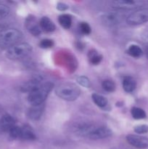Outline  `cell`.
<instances>
[{"label":"cell","instance_id":"cell-1","mask_svg":"<svg viewBox=\"0 0 148 149\" xmlns=\"http://www.w3.org/2000/svg\"><path fill=\"white\" fill-rule=\"evenodd\" d=\"M53 87L54 84L51 81L43 82L39 87L29 93L28 100L32 106L44 104Z\"/></svg>","mask_w":148,"mask_h":149},{"label":"cell","instance_id":"cell-2","mask_svg":"<svg viewBox=\"0 0 148 149\" xmlns=\"http://www.w3.org/2000/svg\"><path fill=\"white\" fill-rule=\"evenodd\" d=\"M23 33L16 29H5L0 31V49H9L19 43Z\"/></svg>","mask_w":148,"mask_h":149},{"label":"cell","instance_id":"cell-3","mask_svg":"<svg viewBox=\"0 0 148 149\" xmlns=\"http://www.w3.org/2000/svg\"><path fill=\"white\" fill-rule=\"evenodd\" d=\"M56 95L59 97L67 101L75 100L81 94V90L76 84L73 83H62L57 87Z\"/></svg>","mask_w":148,"mask_h":149},{"label":"cell","instance_id":"cell-4","mask_svg":"<svg viewBox=\"0 0 148 149\" xmlns=\"http://www.w3.org/2000/svg\"><path fill=\"white\" fill-rule=\"evenodd\" d=\"M31 51V45L26 42H19L7 49L6 56L11 61H17L28 55Z\"/></svg>","mask_w":148,"mask_h":149},{"label":"cell","instance_id":"cell-5","mask_svg":"<svg viewBox=\"0 0 148 149\" xmlns=\"http://www.w3.org/2000/svg\"><path fill=\"white\" fill-rule=\"evenodd\" d=\"M127 23L129 25H140L148 22V8L138 9L129 15L127 17Z\"/></svg>","mask_w":148,"mask_h":149},{"label":"cell","instance_id":"cell-6","mask_svg":"<svg viewBox=\"0 0 148 149\" xmlns=\"http://www.w3.org/2000/svg\"><path fill=\"white\" fill-rule=\"evenodd\" d=\"M126 141L132 146L137 148H148V138L138 135H129L126 136Z\"/></svg>","mask_w":148,"mask_h":149},{"label":"cell","instance_id":"cell-7","mask_svg":"<svg viewBox=\"0 0 148 149\" xmlns=\"http://www.w3.org/2000/svg\"><path fill=\"white\" fill-rule=\"evenodd\" d=\"M142 4V1L135 0H117L112 2L113 7L118 10H132L140 7Z\"/></svg>","mask_w":148,"mask_h":149},{"label":"cell","instance_id":"cell-8","mask_svg":"<svg viewBox=\"0 0 148 149\" xmlns=\"http://www.w3.org/2000/svg\"><path fill=\"white\" fill-rule=\"evenodd\" d=\"M25 25H26V29L33 36H39L41 33L42 30L39 25V22L36 20L34 16L29 15L28 17H26Z\"/></svg>","mask_w":148,"mask_h":149},{"label":"cell","instance_id":"cell-9","mask_svg":"<svg viewBox=\"0 0 148 149\" xmlns=\"http://www.w3.org/2000/svg\"><path fill=\"white\" fill-rule=\"evenodd\" d=\"M42 83H43L42 82V79L40 77H34V78L31 79L29 81L25 82L21 86V90L23 92H25V93H30V92L39 87Z\"/></svg>","mask_w":148,"mask_h":149},{"label":"cell","instance_id":"cell-10","mask_svg":"<svg viewBox=\"0 0 148 149\" xmlns=\"http://www.w3.org/2000/svg\"><path fill=\"white\" fill-rule=\"evenodd\" d=\"M102 23L107 26H113L118 25L120 21V16L114 13H108L104 14L101 17Z\"/></svg>","mask_w":148,"mask_h":149},{"label":"cell","instance_id":"cell-11","mask_svg":"<svg viewBox=\"0 0 148 149\" xmlns=\"http://www.w3.org/2000/svg\"><path fill=\"white\" fill-rule=\"evenodd\" d=\"M15 125V121L11 115L6 113L0 119V129L4 132H10V130Z\"/></svg>","mask_w":148,"mask_h":149},{"label":"cell","instance_id":"cell-12","mask_svg":"<svg viewBox=\"0 0 148 149\" xmlns=\"http://www.w3.org/2000/svg\"><path fill=\"white\" fill-rule=\"evenodd\" d=\"M44 109V104L38 105V106H32L30 109H29L28 111V116L29 119L32 120H38L40 119L42 113Z\"/></svg>","mask_w":148,"mask_h":149},{"label":"cell","instance_id":"cell-13","mask_svg":"<svg viewBox=\"0 0 148 149\" xmlns=\"http://www.w3.org/2000/svg\"><path fill=\"white\" fill-rule=\"evenodd\" d=\"M39 25L42 31H44L46 32H52L55 30L56 26L55 23H53L52 20L48 17H42L39 20Z\"/></svg>","mask_w":148,"mask_h":149},{"label":"cell","instance_id":"cell-14","mask_svg":"<svg viewBox=\"0 0 148 149\" xmlns=\"http://www.w3.org/2000/svg\"><path fill=\"white\" fill-rule=\"evenodd\" d=\"M20 139L26 140V141H33L36 139V135L31 127L28 125L23 126L21 127V132H20Z\"/></svg>","mask_w":148,"mask_h":149},{"label":"cell","instance_id":"cell-15","mask_svg":"<svg viewBox=\"0 0 148 149\" xmlns=\"http://www.w3.org/2000/svg\"><path fill=\"white\" fill-rule=\"evenodd\" d=\"M136 87V81L131 77H126L123 79V88L126 93H132Z\"/></svg>","mask_w":148,"mask_h":149},{"label":"cell","instance_id":"cell-16","mask_svg":"<svg viewBox=\"0 0 148 149\" xmlns=\"http://www.w3.org/2000/svg\"><path fill=\"white\" fill-rule=\"evenodd\" d=\"M88 58L90 63L92 65H97L102 60V55H100L96 49H91L88 52Z\"/></svg>","mask_w":148,"mask_h":149},{"label":"cell","instance_id":"cell-17","mask_svg":"<svg viewBox=\"0 0 148 149\" xmlns=\"http://www.w3.org/2000/svg\"><path fill=\"white\" fill-rule=\"evenodd\" d=\"M58 21L60 26L64 29H68L71 28L72 24V17L68 14L60 15L58 17Z\"/></svg>","mask_w":148,"mask_h":149},{"label":"cell","instance_id":"cell-18","mask_svg":"<svg viewBox=\"0 0 148 149\" xmlns=\"http://www.w3.org/2000/svg\"><path fill=\"white\" fill-rule=\"evenodd\" d=\"M91 97H92V100L94 101V103L97 105V106L100 108H104L107 105V100L105 97L102 95H100L96 94V93H94V94L91 95Z\"/></svg>","mask_w":148,"mask_h":149},{"label":"cell","instance_id":"cell-19","mask_svg":"<svg viewBox=\"0 0 148 149\" xmlns=\"http://www.w3.org/2000/svg\"><path fill=\"white\" fill-rule=\"evenodd\" d=\"M127 52L129 55L133 57V58H139L143 55V51L141 49L140 47L136 45H132L129 46Z\"/></svg>","mask_w":148,"mask_h":149},{"label":"cell","instance_id":"cell-20","mask_svg":"<svg viewBox=\"0 0 148 149\" xmlns=\"http://www.w3.org/2000/svg\"><path fill=\"white\" fill-rule=\"evenodd\" d=\"M131 115L133 119H145L147 116L146 113L143 109L138 107H133L131 109Z\"/></svg>","mask_w":148,"mask_h":149},{"label":"cell","instance_id":"cell-21","mask_svg":"<svg viewBox=\"0 0 148 149\" xmlns=\"http://www.w3.org/2000/svg\"><path fill=\"white\" fill-rule=\"evenodd\" d=\"M102 87L106 92H108V93H113L115 90V84L110 79L104 80L102 83Z\"/></svg>","mask_w":148,"mask_h":149},{"label":"cell","instance_id":"cell-22","mask_svg":"<svg viewBox=\"0 0 148 149\" xmlns=\"http://www.w3.org/2000/svg\"><path fill=\"white\" fill-rule=\"evenodd\" d=\"M10 136L13 139H16V138H20V132H21V127L19 126L15 125L10 130Z\"/></svg>","mask_w":148,"mask_h":149},{"label":"cell","instance_id":"cell-23","mask_svg":"<svg viewBox=\"0 0 148 149\" xmlns=\"http://www.w3.org/2000/svg\"><path fill=\"white\" fill-rule=\"evenodd\" d=\"M76 81L80 85H81L84 87L89 88L91 86V83H90L89 79L86 77H84V76H81V77H77Z\"/></svg>","mask_w":148,"mask_h":149},{"label":"cell","instance_id":"cell-24","mask_svg":"<svg viewBox=\"0 0 148 149\" xmlns=\"http://www.w3.org/2000/svg\"><path fill=\"white\" fill-rule=\"evenodd\" d=\"M79 29L81 31V32L84 34L86 35H89L91 33V26L88 24L86 22H82L79 24Z\"/></svg>","mask_w":148,"mask_h":149},{"label":"cell","instance_id":"cell-25","mask_svg":"<svg viewBox=\"0 0 148 149\" xmlns=\"http://www.w3.org/2000/svg\"><path fill=\"white\" fill-rule=\"evenodd\" d=\"M10 8L5 4H0V20L7 17L10 13Z\"/></svg>","mask_w":148,"mask_h":149},{"label":"cell","instance_id":"cell-26","mask_svg":"<svg viewBox=\"0 0 148 149\" xmlns=\"http://www.w3.org/2000/svg\"><path fill=\"white\" fill-rule=\"evenodd\" d=\"M39 46L43 49H49L54 46V42L52 39H45L41 41V42L39 43Z\"/></svg>","mask_w":148,"mask_h":149},{"label":"cell","instance_id":"cell-27","mask_svg":"<svg viewBox=\"0 0 148 149\" xmlns=\"http://www.w3.org/2000/svg\"><path fill=\"white\" fill-rule=\"evenodd\" d=\"M134 132L137 134H145L148 132V125H140L134 127Z\"/></svg>","mask_w":148,"mask_h":149},{"label":"cell","instance_id":"cell-28","mask_svg":"<svg viewBox=\"0 0 148 149\" xmlns=\"http://www.w3.org/2000/svg\"><path fill=\"white\" fill-rule=\"evenodd\" d=\"M57 9L59 11H65L68 9V4H66L64 2H58L57 4Z\"/></svg>","mask_w":148,"mask_h":149},{"label":"cell","instance_id":"cell-29","mask_svg":"<svg viewBox=\"0 0 148 149\" xmlns=\"http://www.w3.org/2000/svg\"><path fill=\"white\" fill-rule=\"evenodd\" d=\"M142 39H143L144 42L148 43V31L144 33V34L142 35Z\"/></svg>","mask_w":148,"mask_h":149},{"label":"cell","instance_id":"cell-30","mask_svg":"<svg viewBox=\"0 0 148 149\" xmlns=\"http://www.w3.org/2000/svg\"><path fill=\"white\" fill-rule=\"evenodd\" d=\"M112 149H126V148H123V147H114V148H113Z\"/></svg>","mask_w":148,"mask_h":149},{"label":"cell","instance_id":"cell-31","mask_svg":"<svg viewBox=\"0 0 148 149\" xmlns=\"http://www.w3.org/2000/svg\"><path fill=\"white\" fill-rule=\"evenodd\" d=\"M147 57H148V48H147Z\"/></svg>","mask_w":148,"mask_h":149}]
</instances>
